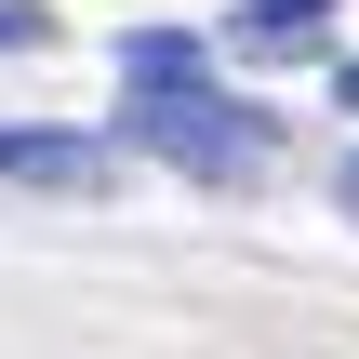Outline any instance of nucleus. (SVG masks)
<instances>
[{
    "label": "nucleus",
    "mask_w": 359,
    "mask_h": 359,
    "mask_svg": "<svg viewBox=\"0 0 359 359\" xmlns=\"http://www.w3.org/2000/svg\"><path fill=\"white\" fill-rule=\"evenodd\" d=\"M333 93H346V107H359V67H333Z\"/></svg>",
    "instance_id": "nucleus-6"
},
{
    "label": "nucleus",
    "mask_w": 359,
    "mask_h": 359,
    "mask_svg": "<svg viewBox=\"0 0 359 359\" xmlns=\"http://www.w3.org/2000/svg\"><path fill=\"white\" fill-rule=\"evenodd\" d=\"M333 200H346V213H359V160H346V173H333Z\"/></svg>",
    "instance_id": "nucleus-5"
},
{
    "label": "nucleus",
    "mask_w": 359,
    "mask_h": 359,
    "mask_svg": "<svg viewBox=\"0 0 359 359\" xmlns=\"http://www.w3.org/2000/svg\"><path fill=\"white\" fill-rule=\"evenodd\" d=\"M53 40V13H27V0H0V53H40Z\"/></svg>",
    "instance_id": "nucleus-4"
},
{
    "label": "nucleus",
    "mask_w": 359,
    "mask_h": 359,
    "mask_svg": "<svg viewBox=\"0 0 359 359\" xmlns=\"http://www.w3.org/2000/svg\"><path fill=\"white\" fill-rule=\"evenodd\" d=\"M226 53L240 67H320L333 53V0H240L226 13Z\"/></svg>",
    "instance_id": "nucleus-3"
},
{
    "label": "nucleus",
    "mask_w": 359,
    "mask_h": 359,
    "mask_svg": "<svg viewBox=\"0 0 359 359\" xmlns=\"http://www.w3.org/2000/svg\"><path fill=\"white\" fill-rule=\"evenodd\" d=\"M120 147L173 160L187 187H253L280 160V120L213 93V67H160V80H120Z\"/></svg>",
    "instance_id": "nucleus-1"
},
{
    "label": "nucleus",
    "mask_w": 359,
    "mask_h": 359,
    "mask_svg": "<svg viewBox=\"0 0 359 359\" xmlns=\"http://www.w3.org/2000/svg\"><path fill=\"white\" fill-rule=\"evenodd\" d=\"M0 187H27V200H107L120 147L107 133H0Z\"/></svg>",
    "instance_id": "nucleus-2"
}]
</instances>
